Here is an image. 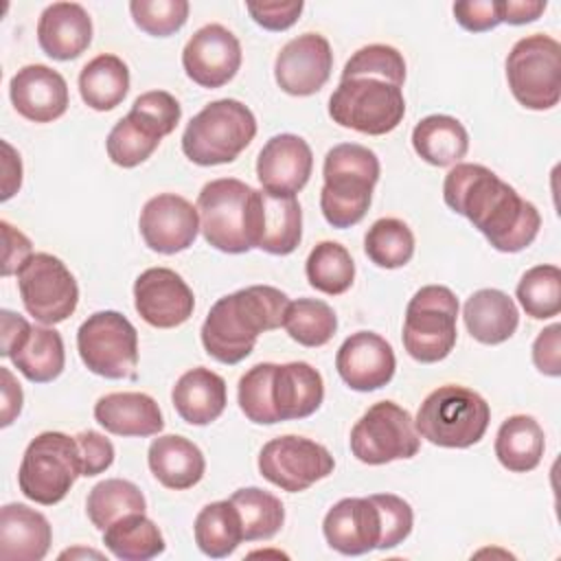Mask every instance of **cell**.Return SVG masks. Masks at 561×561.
<instances>
[{"mask_svg": "<svg viewBox=\"0 0 561 561\" xmlns=\"http://www.w3.org/2000/svg\"><path fill=\"white\" fill-rule=\"evenodd\" d=\"M443 199L454 213L467 217L497 252H522L541 228L537 206L482 164H454L443 182Z\"/></svg>", "mask_w": 561, "mask_h": 561, "instance_id": "6da1fadb", "label": "cell"}, {"mask_svg": "<svg viewBox=\"0 0 561 561\" xmlns=\"http://www.w3.org/2000/svg\"><path fill=\"white\" fill-rule=\"evenodd\" d=\"M287 305V294L272 285H250L221 296L202 324L206 353L228 366L243 362L261 333L283 327Z\"/></svg>", "mask_w": 561, "mask_h": 561, "instance_id": "7a4b0ae2", "label": "cell"}, {"mask_svg": "<svg viewBox=\"0 0 561 561\" xmlns=\"http://www.w3.org/2000/svg\"><path fill=\"white\" fill-rule=\"evenodd\" d=\"M379 171L377 153L364 145L340 142L327 151L320 210L333 228H351L364 219Z\"/></svg>", "mask_w": 561, "mask_h": 561, "instance_id": "3957f363", "label": "cell"}, {"mask_svg": "<svg viewBox=\"0 0 561 561\" xmlns=\"http://www.w3.org/2000/svg\"><path fill=\"white\" fill-rule=\"evenodd\" d=\"M256 136V118L237 99H219L204 105L182 134L184 156L199 167L228 164Z\"/></svg>", "mask_w": 561, "mask_h": 561, "instance_id": "277c9868", "label": "cell"}, {"mask_svg": "<svg viewBox=\"0 0 561 561\" xmlns=\"http://www.w3.org/2000/svg\"><path fill=\"white\" fill-rule=\"evenodd\" d=\"M489 421L491 408L476 390L447 383L423 399L414 427L432 445L465 449L482 440Z\"/></svg>", "mask_w": 561, "mask_h": 561, "instance_id": "5b68a950", "label": "cell"}, {"mask_svg": "<svg viewBox=\"0 0 561 561\" xmlns=\"http://www.w3.org/2000/svg\"><path fill=\"white\" fill-rule=\"evenodd\" d=\"M79 476H83V462L77 438L64 432H42L24 449L18 486L26 500L53 506L68 495Z\"/></svg>", "mask_w": 561, "mask_h": 561, "instance_id": "8992f818", "label": "cell"}, {"mask_svg": "<svg viewBox=\"0 0 561 561\" xmlns=\"http://www.w3.org/2000/svg\"><path fill=\"white\" fill-rule=\"evenodd\" d=\"M405 114L401 85L379 77L340 79L329 99V116L346 129L383 136L399 127Z\"/></svg>", "mask_w": 561, "mask_h": 561, "instance_id": "52a82bcc", "label": "cell"}, {"mask_svg": "<svg viewBox=\"0 0 561 561\" xmlns=\"http://www.w3.org/2000/svg\"><path fill=\"white\" fill-rule=\"evenodd\" d=\"M458 298L445 285L421 287L405 307L403 346L421 364L445 359L456 346Z\"/></svg>", "mask_w": 561, "mask_h": 561, "instance_id": "ba28073f", "label": "cell"}, {"mask_svg": "<svg viewBox=\"0 0 561 561\" xmlns=\"http://www.w3.org/2000/svg\"><path fill=\"white\" fill-rule=\"evenodd\" d=\"M506 81L526 110H550L561 99V44L543 33L515 42L506 57Z\"/></svg>", "mask_w": 561, "mask_h": 561, "instance_id": "9c48e42d", "label": "cell"}, {"mask_svg": "<svg viewBox=\"0 0 561 561\" xmlns=\"http://www.w3.org/2000/svg\"><path fill=\"white\" fill-rule=\"evenodd\" d=\"M254 188L237 178L210 180L197 195L199 230L208 245L226 254L252 250L250 215Z\"/></svg>", "mask_w": 561, "mask_h": 561, "instance_id": "30bf717a", "label": "cell"}, {"mask_svg": "<svg viewBox=\"0 0 561 561\" xmlns=\"http://www.w3.org/2000/svg\"><path fill=\"white\" fill-rule=\"evenodd\" d=\"M77 351L85 368L105 379H134L138 331L118 311H96L77 331Z\"/></svg>", "mask_w": 561, "mask_h": 561, "instance_id": "8fae6325", "label": "cell"}, {"mask_svg": "<svg viewBox=\"0 0 561 561\" xmlns=\"http://www.w3.org/2000/svg\"><path fill=\"white\" fill-rule=\"evenodd\" d=\"M348 443L353 456L364 465L408 460L421 449L412 414L394 401L373 403L353 425Z\"/></svg>", "mask_w": 561, "mask_h": 561, "instance_id": "7c38bea8", "label": "cell"}, {"mask_svg": "<svg viewBox=\"0 0 561 561\" xmlns=\"http://www.w3.org/2000/svg\"><path fill=\"white\" fill-rule=\"evenodd\" d=\"M18 289L28 316L50 327L70 318L79 302V287L61 259L35 252L18 270Z\"/></svg>", "mask_w": 561, "mask_h": 561, "instance_id": "4fadbf2b", "label": "cell"}, {"mask_svg": "<svg viewBox=\"0 0 561 561\" xmlns=\"http://www.w3.org/2000/svg\"><path fill=\"white\" fill-rule=\"evenodd\" d=\"M333 467L335 460L324 445L294 434L267 440L259 454V473L287 493L307 491L331 476Z\"/></svg>", "mask_w": 561, "mask_h": 561, "instance_id": "5bb4252c", "label": "cell"}, {"mask_svg": "<svg viewBox=\"0 0 561 561\" xmlns=\"http://www.w3.org/2000/svg\"><path fill=\"white\" fill-rule=\"evenodd\" d=\"M331 70V44L320 33H302L289 39L274 61V79L291 96L316 94L329 81Z\"/></svg>", "mask_w": 561, "mask_h": 561, "instance_id": "9a60e30c", "label": "cell"}, {"mask_svg": "<svg viewBox=\"0 0 561 561\" xmlns=\"http://www.w3.org/2000/svg\"><path fill=\"white\" fill-rule=\"evenodd\" d=\"M134 307L147 324L173 329L193 316L195 296L178 272L149 267L134 283Z\"/></svg>", "mask_w": 561, "mask_h": 561, "instance_id": "2e32d148", "label": "cell"}, {"mask_svg": "<svg viewBox=\"0 0 561 561\" xmlns=\"http://www.w3.org/2000/svg\"><path fill=\"white\" fill-rule=\"evenodd\" d=\"M182 66L191 81L202 88L226 85L241 68V44L221 24L197 28L182 50Z\"/></svg>", "mask_w": 561, "mask_h": 561, "instance_id": "e0dca14e", "label": "cell"}, {"mask_svg": "<svg viewBox=\"0 0 561 561\" xmlns=\"http://www.w3.org/2000/svg\"><path fill=\"white\" fill-rule=\"evenodd\" d=\"M140 234L153 252L175 254L188 250L199 232V213L188 199L175 193H160L140 210Z\"/></svg>", "mask_w": 561, "mask_h": 561, "instance_id": "ac0fdd59", "label": "cell"}, {"mask_svg": "<svg viewBox=\"0 0 561 561\" xmlns=\"http://www.w3.org/2000/svg\"><path fill=\"white\" fill-rule=\"evenodd\" d=\"M250 237L252 248L267 254H291L302 239V210L296 195H274L254 188Z\"/></svg>", "mask_w": 561, "mask_h": 561, "instance_id": "d6986e66", "label": "cell"}, {"mask_svg": "<svg viewBox=\"0 0 561 561\" xmlns=\"http://www.w3.org/2000/svg\"><path fill=\"white\" fill-rule=\"evenodd\" d=\"M327 543L346 557L379 550L381 513L373 495L344 497L329 508L322 522Z\"/></svg>", "mask_w": 561, "mask_h": 561, "instance_id": "ffe728a7", "label": "cell"}, {"mask_svg": "<svg viewBox=\"0 0 561 561\" xmlns=\"http://www.w3.org/2000/svg\"><path fill=\"white\" fill-rule=\"evenodd\" d=\"M335 368L351 390L373 392L392 379L397 359L392 346L381 335L357 331L337 348Z\"/></svg>", "mask_w": 561, "mask_h": 561, "instance_id": "44dd1931", "label": "cell"}, {"mask_svg": "<svg viewBox=\"0 0 561 561\" xmlns=\"http://www.w3.org/2000/svg\"><path fill=\"white\" fill-rule=\"evenodd\" d=\"M313 153L305 138L296 134L272 136L256 158L261 191L274 195H296L309 182Z\"/></svg>", "mask_w": 561, "mask_h": 561, "instance_id": "7402d4cb", "label": "cell"}, {"mask_svg": "<svg viewBox=\"0 0 561 561\" xmlns=\"http://www.w3.org/2000/svg\"><path fill=\"white\" fill-rule=\"evenodd\" d=\"M9 96L18 114L33 123L57 121L66 114L70 103L66 79L44 64L20 68L11 77Z\"/></svg>", "mask_w": 561, "mask_h": 561, "instance_id": "603a6c76", "label": "cell"}, {"mask_svg": "<svg viewBox=\"0 0 561 561\" xmlns=\"http://www.w3.org/2000/svg\"><path fill=\"white\" fill-rule=\"evenodd\" d=\"M324 399L322 375L307 362L276 364L270 383V401L280 421L311 416Z\"/></svg>", "mask_w": 561, "mask_h": 561, "instance_id": "cb8c5ba5", "label": "cell"}, {"mask_svg": "<svg viewBox=\"0 0 561 561\" xmlns=\"http://www.w3.org/2000/svg\"><path fill=\"white\" fill-rule=\"evenodd\" d=\"M37 42L50 59H77L92 42V20L79 2H53L39 15Z\"/></svg>", "mask_w": 561, "mask_h": 561, "instance_id": "d4e9b609", "label": "cell"}, {"mask_svg": "<svg viewBox=\"0 0 561 561\" xmlns=\"http://www.w3.org/2000/svg\"><path fill=\"white\" fill-rule=\"evenodd\" d=\"M53 530L48 519L26 504L0 511V557L4 561H39L48 554Z\"/></svg>", "mask_w": 561, "mask_h": 561, "instance_id": "484cf974", "label": "cell"}, {"mask_svg": "<svg viewBox=\"0 0 561 561\" xmlns=\"http://www.w3.org/2000/svg\"><path fill=\"white\" fill-rule=\"evenodd\" d=\"M94 419L116 436H156L162 432V412L145 392H110L94 403Z\"/></svg>", "mask_w": 561, "mask_h": 561, "instance_id": "4316f807", "label": "cell"}, {"mask_svg": "<svg viewBox=\"0 0 561 561\" xmlns=\"http://www.w3.org/2000/svg\"><path fill=\"white\" fill-rule=\"evenodd\" d=\"M171 401L180 419L188 425H208L226 410V381L210 368H191L175 381Z\"/></svg>", "mask_w": 561, "mask_h": 561, "instance_id": "83f0119b", "label": "cell"}, {"mask_svg": "<svg viewBox=\"0 0 561 561\" xmlns=\"http://www.w3.org/2000/svg\"><path fill=\"white\" fill-rule=\"evenodd\" d=\"M147 462L153 478L173 491L195 486L206 471L202 449L193 440L178 434L153 438L147 451Z\"/></svg>", "mask_w": 561, "mask_h": 561, "instance_id": "f1b7e54d", "label": "cell"}, {"mask_svg": "<svg viewBox=\"0 0 561 561\" xmlns=\"http://www.w3.org/2000/svg\"><path fill=\"white\" fill-rule=\"evenodd\" d=\"M462 318L471 337L491 346L506 342L519 324V311L513 298L493 287L473 291L465 302Z\"/></svg>", "mask_w": 561, "mask_h": 561, "instance_id": "f546056e", "label": "cell"}, {"mask_svg": "<svg viewBox=\"0 0 561 561\" xmlns=\"http://www.w3.org/2000/svg\"><path fill=\"white\" fill-rule=\"evenodd\" d=\"M412 147L432 167L458 164L469 151L465 125L447 114H430L412 129Z\"/></svg>", "mask_w": 561, "mask_h": 561, "instance_id": "4dcf8cb0", "label": "cell"}, {"mask_svg": "<svg viewBox=\"0 0 561 561\" xmlns=\"http://www.w3.org/2000/svg\"><path fill=\"white\" fill-rule=\"evenodd\" d=\"M546 436L541 425L528 414L508 416L495 434V456L513 473L533 471L543 456Z\"/></svg>", "mask_w": 561, "mask_h": 561, "instance_id": "1f68e13d", "label": "cell"}, {"mask_svg": "<svg viewBox=\"0 0 561 561\" xmlns=\"http://www.w3.org/2000/svg\"><path fill=\"white\" fill-rule=\"evenodd\" d=\"M129 90V68L112 53L96 55L79 72V94L83 103L96 112L114 110Z\"/></svg>", "mask_w": 561, "mask_h": 561, "instance_id": "d6a6232c", "label": "cell"}, {"mask_svg": "<svg viewBox=\"0 0 561 561\" xmlns=\"http://www.w3.org/2000/svg\"><path fill=\"white\" fill-rule=\"evenodd\" d=\"M13 366L33 383H48L57 379L66 364L64 340L59 331L42 324L33 327L28 337L9 357Z\"/></svg>", "mask_w": 561, "mask_h": 561, "instance_id": "836d02e7", "label": "cell"}, {"mask_svg": "<svg viewBox=\"0 0 561 561\" xmlns=\"http://www.w3.org/2000/svg\"><path fill=\"white\" fill-rule=\"evenodd\" d=\"M195 543L210 559H224L243 541V526L237 506L228 500L206 504L195 517Z\"/></svg>", "mask_w": 561, "mask_h": 561, "instance_id": "e575fe53", "label": "cell"}, {"mask_svg": "<svg viewBox=\"0 0 561 561\" xmlns=\"http://www.w3.org/2000/svg\"><path fill=\"white\" fill-rule=\"evenodd\" d=\"M105 548L123 561H149L164 552L160 528L145 515L131 513L103 530Z\"/></svg>", "mask_w": 561, "mask_h": 561, "instance_id": "d590c367", "label": "cell"}, {"mask_svg": "<svg viewBox=\"0 0 561 561\" xmlns=\"http://www.w3.org/2000/svg\"><path fill=\"white\" fill-rule=\"evenodd\" d=\"M145 508L147 502L142 491L123 478H107L94 484L85 500L88 517L99 530H105L125 515L145 513Z\"/></svg>", "mask_w": 561, "mask_h": 561, "instance_id": "8d00e7d4", "label": "cell"}, {"mask_svg": "<svg viewBox=\"0 0 561 561\" xmlns=\"http://www.w3.org/2000/svg\"><path fill=\"white\" fill-rule=\"evenodd\" d=\"M305 274L313 289L329 296H340L351 289L355 280V263L342 243L320 241L307 256Z\"/></svg>", "mask_w": 561, "mask_h": 561, "instance_id": "74e56055", "label": "cell"}, {"mask_svg": "<svg viewBox=\"0 0 561 561\" xmlns=\"http://www.w3.org/2000/svg\"><path fill=\"white\" fill-rule=\"evenodd\" d=\"M230 502L237 506L241 515L243 541L272 539L285 522L283 502L274 493L263 491L259 486L237 489L230 495Z\"/></svg>", "mask_w": 561, "mask_h": 561, "instance_id": "f35d334b", "label": "cell"}, {"mask_svg": "<svg viewBox=\"0 0 561 561\" xmlns=\"http://www.w3.org/2000/svg\"><path fill=\"white\" fill-rule=\"evenodd\" d=\"M287 335L309 348L324 346L337 331L335 311L318 298H298L289 300L283 318Z\"/></svg>", "mask_w": 561, "mask_h": 561, "instance_id": "ab89813d", "label": "cell"}, {"mask_svg": "<svg viewBox=\"0 0 561 561\" xmlns=\"http://www.w3.org/2000/svg\"><path fill=\"white\" fill-rule=\"evenodd\" d=\"M364 252L377 267H403L414 254V234L405 221L381 217L366 230Z\"/></svg>", "mask_w": 561, "mask_h": 561, "instance_id": "60d3db41", "label": "cell"}, {"mask_svg": "<svg viewBox=\"0 0 561 561\" xmlns=\"http://www.w3.org/2000/svg\"><path fill=\"white\" fill-rule=\"evenodd\" d=\"M160 140L162 136L156 129H151L147 123H142L138 116L129 112L110 129L105 149H107V158L114 164L123 169H131L145 162L158 149Z\"/></svg>", "mask_w": 561, "mask_h": 561, "instance_id": "b9f144b4", "label": "cell"}, {"mask_svg": "<svg viewBox=\"0 0 561 561\" xmlns=\"http://www.w3.org/2000/svg\"><path fill=\"white\" fill-rule=\"evenodd\" d=\"M515 294L526 316L535 320L554 318L561 311V270L550 263L526 270Z\"/></svg>", "mask_w": 561, "mask_h": 561, "instance_id": "7bdbcfd3", "label": "cell"}, {"mask_svg": "<svg viewBox=\"0 0 561 561\" xmlns=\"http://www.w3.org/2000/svg\"><path fill=\"white\" fill-rule=\"evenodd\" d=\"M351 77H379L403 88L405 81V59L403 55L388 44H368L353 53L344 64L342 79Z\"/></svg>", "mask_w": 561, "mask_h": 561, "instance_id": "ee69618b", "label": "cell"}, {"mask_svg": "<svg viewBox=\"0 0 561 561\" xmlns=\"http://www.w3.org/2000/svg\"><path fill=\"white\" fill-rule=\"evenodd\" d=\"M274 366L276 364H272V362L256 364L248 373H243L239 379V388H237L239 408L248 416V421H252L256 425L278 423L272 401H270V383H272Z\"/></svg>", "mask_w": 561, "mask_h": 561, "instance_id": "f6af8a7d", "label": "cell"}, {"mask_svg": "<svg viewBox=\"0 0 561 561\" xmlns=\"http://www.w3.org/2000/svg\"><path fill=\"white\" fill-rule=\"evenodd\" d=\"M186 0H131L129 13L134 24L153 37H169L178 33L188 18Z\"/></svg>", "mask_w": 561, "mask_h": 561, "instance_id": "bcb514c9", "label": "cell"}, {"mask_svg": "<svg viewBox=\"0 0 561 561\" xmlns=\"http://www.w3.org/2000/svg\"><path fill=\"white\" fill-rule=\"evenodd\" d=\"M129 112L134 116H138L142 123H147L151 129H156L162 138L175 129V125L180 123V116H182V107H180L178 99L164 90L142 92L131 103Z\"/></svg>", "mask_w": 561, "mask_h": 561, "instance_id": "7dc6e473", "label": "cell"}, {"mask_svg": "<svg viewBox=\"0 0 561 561\" xmlns=\"http://www.w3.org/2000/svg\"><path fill=\"white\" fill-rule=\"evenodd\" d=\"M373 497L381 513L379 550H390L399 546L403 539H408V535L412 533L414 513H412V506L394 493H375Z\"/></svg>", "mask_w": 561, "mask_h": 561, "instance_id": "c3c4849f", "label": "cell"}, {"mask_svg": "<svg viewBox=\"0 0 561 561\" xmlns=\"http://www.w3.org/2000/svg\"><path fill=\"white\" fill-rule=\"evenodd\" d=\"M456 22L471 33H484L502 24L500 0H462L451 7Z\"/></svg>", "mask_w": 561, "mask_h": 561, "instance_id": "681fc988", "label": "cell"}, {"mask_svg": "<svg viewBox=\"0 0 561 561\" xmlns=\"http://www.w3.org/2000/svg\"><path fill=\"white\" fill-rule=\"evenodd\" d=\"M77 445L81 451V462H83V476L92 478L110 469L114 462V445L110 438L94 430H83L77 436Z\"/></svg>", "mask_w": 561, "mask_h": 561, "instance_id": "f907efd6", "label": "cell"}, {"mask_svg": "<svg viewBox=\"0 0 561 561\" xmlns=\"http://www.w3.org/2000/svg\"><path fill=\"white\" fill-rule=\"evenodd\" d=\"M245 9L250 18L265 31H287L296 24L298 15L305 9V2H248Z\"/></svg>", "mask_w": 561, "mask_h": 561, "instance_id": "816d5d0a", "label": "cell"}, {"mask_svg": "<svg viewBox=\"0 0 561 561\" xmlns=\"http://www.w3.org/2000/svg\"><path fill=\"white\" fill-rule=\"evenodd\" d=\"M533 364L548 377L561 375V324H550L533 342Z\"/></svg>", "mask_w": 561, "mask_h": 561, "instance_id": "f5cc1de1", "label": "cell"}, {"mask_svg": "<svg viewBox=\"0 0 561 561\" xmlns=\"http://www.w3.org/2000/svg\"><path fill=\"white\" fill-rule=\"evenodd\" d=\"M0 228H2V241H4L2 276H11V274H18V270L33 254V245H31V239L18 228H13L9 221H0Z\"/></svg>", "mask_w": 561, "mask_h": 561, "instance_id": "db71d44e", "label": "cell"}, {"mask_svg": "<svg viewBox=\"0 0 561 561\" xmlns=\"http://www.w3.org/2000/svg\"><path fill=\"white\" fill-rule=\"evenodd\" d=\"M0 322H2V329H0L2 331L0 333V355L11 357V353L15 348H20V344L28 337L33 324L26 318H22V316H18V313H13L9 309L0 311Z\"/></svg>", "mask_w": 561, "mask_h": 561, "instance_id": "11a10c76", "label": "cell"}, {"mask_svg": "<svg viewBox=\"0 0 561 561\" xmlns=\"http://www.w3.org/2000/svg\"><path fill=\"white\" fill-rule=\"evenodd\" d=\"M543 0H500V15L502 22L519 26L535 22L543 11H546Z\"/></svg>", "mask_w": 561, "mask_h": 561, "instance_id": "9f6ffc18", "label": "cell"}, {"mask_svg": "<svg viewBox=\"0 0 561 561\" xmlns=\"http://www.w3.org/2000/svg\"><path fill=\"white\" fill-rule=\"evenodd\" d=\"M2 375V427H9L22 412V388L9 368H0Z\"/></svg>", "mask_w": 561, "mask_h": 561, "instance_id": "6f0895ef", "label": "cell"}, {"mask_svg": "<svg viewBox=\"0 0 561 561\" xmlns=\"http://www.w3.org/2000/svg\"><path fill=\"white\" fill-rule=\"evenodd\" d=\"M4 149V180H2V202H7L22 184V162L20 156L15 153V149L4 140L2 142Z\"/></svg>", "mask_w": 561, "mask_h": 561, "instance_id": "680465c9", "label": "cell"}]
</instances>
